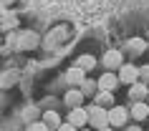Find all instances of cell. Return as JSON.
<instances>
[{"label": "cell", "instance_id": "6da1fadb", "mask_svg": "<svg viewBox=\"0 0 149 131\" xmlns=\"http://www.w3.org/2000/svg\"><path fill=\"white\" fill-rule=\"evenodd\" d=\"M88 121H91V126H96V129H104V126L109 123L106 108H104V106H94V108H91V114H88Z\"/></svg>", "mask_w": 149, "mask_h": 131}, {"label": "cell", "instance_id": "7a4b0ae2", "mask_svg": "<svg viewBox=\"0 0 149 131\" xmlns=\"http://www.w3.org/2000/svg\"><path fill=\"white\" fill-rule=\"evenodd\" d=\"M124 121H126V108L124 106H116V108L109 111V123L111 126H124Z\"/></svg>", "mask_w": 149, "mask_h": 131}, {"label": "cell", "instance_id": "3957f363", "mask_svg": "<svg viewBox=\"0 0 149 131\" xmlns=\"http://www.w3.org/2000/svg\"><path fill=\"white\" fill-rule=\"evenodd\" d=\"M119 78L124 81V83H134L136 78H139V68H134V66H121V73Z\"/></svg>", "mask_w": 149, "mask_h": 131}, {"label": "cell", "instance_id": "277c9868", "mask_svg": "<svg viewBox=\"0 0 149 131\" xmlns=\"http://www.w3.org/2000/svg\"><path fill=\"white\" fill-rule=\"evenodd\" d=\"M86 119H88V114L86 111H84V108H73V111H71V123H73V126H84V123H86Z\"/></svg>", "mask_w": 149, "mask_h": 131}, {"label": "cell", "instance_id": "5b68a950", "mask_svg": "<svg viewBox=\"0 0 149 131\" xmlns=\"http://www.w3.org/2000/svg\"><path fill=\"white\" fill-rule=\"evenodd\" d=\"M18 43H20V48H36L38 46V35L36 33H23L18 38Z\"/></svg>", "mask_w": 149, "mask_h": 131}, {"label": "cell", "instance_id": "8992f818", "mask_svg": "<svg viewBox=\"0 0 149 131\" xmlns=\"http://www.w3.org/2000/svg\"><path fill=\"white\" fill-rule=\"evenodd\" d=\"M104 63H106L109 68H116V66H121V53H119V51H109V53L104 55Z\"/></svg>", "mask_w": 149, "mask_h": 131}, {"label": "cell", "instance_id": "52a82bcc", "mask_svg": "<svg viewBox=\"0 0 149 131\" xmlns=\"http://www.w3.org/2000/svg\"><path fill=\"white\" fill-rule=\"evenodd\" d=\"M99 86H101L104 91H114V86H116V76H111V73H104L101 81H99Z\"/></svg>", "mask_w": 149, "mask_h": 131}, {"label": "cell", "instance_id": "ba28073f", "mask_svg": "<svg viewBox=\"0 0 149 131\" xmlns=\"http://www.w3.org/2000/svg\"><path fill=\"white\" fill-rule=\"evenodd\" d=\"M63 35H66V25H63V28H58V30H53L51 35H48V40H46V48H53L56 43H58V40L63 38Z\"/></svg>", "mask_w": 149, "mask_h": 131}, {"label": "cell", "instance_id": "9c48e42d", "mask_svg": "<svg viewBox=\"0 0 149 131\" xmlns=\"http://www.w3.org/2000/svg\"><path fill=\"white\" fill-rule=\"evenodd\" d=\"M132 116H134V119H139V121H141V119H147V116H149V106H147V103H134Z\"/></svg>", "mask_w": 149, "mask_h": 131}, {"label": "cell", "instance_id": "30bf717a", "mask_svg": "<svg viewBox=\"0 0 149 131\" xmlns=\"http://www.w3.org/2000/svg\"><path fill=\"white\" fill-rule=\"evenodd\" d=\"M66 78H68L71 83H81V81H84V68H81V66H76V68H71L68 73H66Z\"/></svg>", "mask_w": 149, "mask_h": 131}, {"label": "cell", "instance_id": "8fae6325", "mask_svg": "<svg viewBox=\"0 0 149 131\" xmlns=\"http://www.w3.org/2000/svg\"><path fill=\"white\" fill-rule=\"evenodd\" d=\"M81 98H84V96H81L79 91H71V93H66V103H68V106H73V108H76V106L81 103Z\"/></svg>", "mask_w": 149, "mask_h": 131}, {"label": "cell", "instance_id": "7c38bea8", "mask_svg": "<svg viewBox=\"0 0 149 131\" xmlns=\"http://www.w3.org/2000/svg\"><path fill=\"white\" fill-rule=\"evenodd\" d=\"M94 55H81V58H79V61H76V66H81V68H84V71H88V68H94Z\"/></svg>", "mask_w": 149, "mask_h": 131}, {"label": "cell", "instance_id": "4fadbf2b", "mask_svg": "<svg viewBox=\"0 0 149 131\" xmlns=\"http://www.w3.org/2000/svg\"><path fill=\"white\" fill-rule=\"evenodd\" d=\"M129 48H132V53H141L147 46H144V40H141V38H132V40H129Z\"/></svg>", "mask_w": 149, "mask_h": 131}, {"label": "cell", "instance_id": "5bb4252c", "mask_svg": "<svg viewBox=\"0 0 149 131\" xmlns=\"http://www.w3.org/2000/svg\"><path fill=\"white\" fill-rule=\"evenodd\" d=\"M13 25H15V15L3 10V28H13Z\"/></svg>", "mask_w": 149, "mask_h": 131}, {"label": "cell", "instance_id": "9a60e30c", "mask_svg": "<svg viewBox=\"0 0 149 131\" xmlns=\"http://www.w3.org/2000/svg\"><path fill=\"white\" fill-rule=\"evenodd\" d=\"M132 96H134V98H141V96H147V86L134 83V88H132Z\"/></svg>", "mask_w": 149, "mask_h": 131}, {"label": "cell", "instance_id": "2e32d148", "mask_svg": "<svg viewBox=\"0 0 149 131\" xmlns=\"http://www.w3.org/2000/svg\"><path fill=\"white\" fill-rule=\"evenodd\" d=\"M46 123H48V126H58V114L48 111V114H46Z\"/></svg>", "mask_w": 149, "mask_h": 131}, {"label": "cell", "instance_id": "e0dca14e", "mask_svg": "<svg viewBox=\"0 0 149 131\" xmlns=\"http://www.w3.org/2000/svg\"><path fill=\"white\" fill-rule=\"evenodd\" d=\"M15 78H18V73H15V71H10V73H5V76H3V86H10L13 81H15Z\"/></svg>", "mask_w": 149, "mask_h": 131}, {"label": "cell", "instance_id": "ac0fdd59", "mask_svg": "<svg viewBox=\"0 0 149 131\" xmlns=\"http://www.w3.org/2000/svg\"><path fill=\"white\" fill-rule=\"evenodd\" d=\"M106 103H111V91H104L99 96V106H106Z\"/></svg>", "mask_w": 149, "mask_h": 131}, {"label": "cell", "instance_id": "d6986e66", "mask_svg": "<svg viewBox=\"0 0 149 131\" xmlns=\"http://www.w3.org/2000/svg\"><path fill=\"white\" fill-rule=\"evenodd\" d=\"M28 131H48V126H46V121H43V123H31Z\"/></svg>", "mask_w": 149, "mask_h": 131}, {"label": "cell", "instance_id": "ffe728a7", "mask_svg": "<svg viewBox=\"0 0 149 131\" xmlns=\"http://www.w3.org/2000/svg\"><path fill=\"white\" fill-rule=\"evenodd\" d=\"M139 76L144 78V81H149V66H144V68H139Z\"/></svg>", "mask_w": 149, "mask_h": 131}, {"label": "cell", "instance_id": "44dd1931", "mask_svg": "<svg viewBox=\"0 0 149 131\" xmlns=\"http://www.w3.org/2000/svg\"><path fill=\"white\" fill-rule=\"evenodd\" d=\"M58 131H73V123H63V126H58Z\"/></svg>", "mask_w": 149, "mask_h": 131}, {"label": "cell", "instance_id": "7402d4cb", "mask_svg": "<svg viewBox=\"0 0 149 131\" xmlns=\"http://www.w3.org/2000/svg\"><path fill=\"white\" fill-rule=\"evenodd\" d=\"M8 3H13V0H3V8H5V5H8Z\"/></svg>", "mask_w": 149, "mask_h": 131}, {"label": "cell", "instance_id": "603a6c76", "mask_svg": "<svg viewBox=\"0 0 149 131\" xmlns=\"http://www.w3.org/2000/svg\"><path fill=\"white\" fill-rule=\"evenodd\" d=\"M129 131H141V129H136V126H134V129H129Z\"/></svg>", "mask_w": 149, "mask_h": 131}, {"label": "cell", "instance_id": "cb8c5ba5", "mask_svg": "<svg viewBox=\"0 0 149 131\" xmlns=\"http://www.w3.org/2000/svg\"><path fill=\"white\" fill-rule=\"evenodd\" d=\"M99 131H111V129H106V126H104V129H99Z\"/></svg>", "mask_w": 149, "mask_h": 131}]
</instances>
